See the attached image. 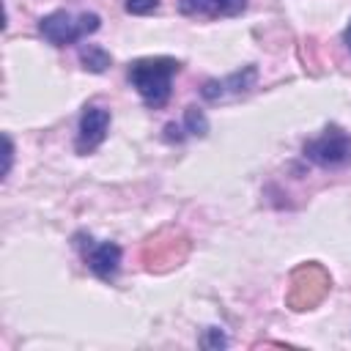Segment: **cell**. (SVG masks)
Wrapping results in <instances>:
<instances>
[{
    "mask_svg": "<svg viewBox=\"0 0 351 351\" xmlns=\"http://www.w3.org/2000/svg\"><path fill=\"white\" fill-rule=\"evenodd\" d=\"M181 63L176 58H140L134 63H129V82L132 88L140 93V99L159 110L167 104L170 93H173V77L178 74Z\"/></svg>",
    "mask_w": 351,
    "mask_h": 351,
    "instance_id": "1",
    "label": "cell"
},
{
    "mask_svg": "<svg viewBox=\"0 0 351 351\" xmlns=\"http://www.w3.org/2000/svg\"><path fill=\"white\" fill-rule=\"evenodd\" d=\"M99 25H101V19L93 11H85L80 16H71L69 11H52L38 19V33L52 47H69V44H77L80 38L96 33Z\"/></svg>",
    "mask_w": 351,
    "mask_h": 351,
    "instance_id": "2",
    "label": "cell"
},
{
    "mask_svg": "<svg viewBox=\"0 0 351 351\" xmlns=\"http://www.w3.org/2000/svg\"><path fill=\"white\" fill-rule=\"evenodd\" d=\"M302 154L307 162L318 167H343L351 162V134H346L337 126H329L318 137L307 140Z\"/></svg>",
    "mask_w": 351,
    "mask_h": 351,
    "instance_id": "3",
    "label": "cell"
},
{
    "mask_svg": "<svg viewBox=\"0 0 351 351\" xmlns=\"http://www.w3.org/2000/svg\"><path fill=\"white\" fill-rule=\"evenodd\" d=\"M110 110L99 107V104H88L80 115V126H77V140H74V148L77 154H90L96 151L104 140H107V132H110Z\"/></svg>",
    "mask_w": 351,
    "mask_h": 351,
    "instance_id": "4",
    "label": "cell"
},
{
    "mask_svg": "<svg viewBox=\"0 0 351 351\" xmlns=\"http://www.w3.org/2000/svg\"><path fill=\"white\" fill-rule=\"evenodd\" d=\"M85 266L104 282L115 280L118 269H121V247L115 241H99V244H88L85 250Z\"/></svg>",
    "mask_w": 351,
    "mask_h": 351,
    "instance_id": "5",
    "label": "cell"
},
{
    "mask_svg": "<svg viewBox=\"0 0 351 351\" xmlns=\"http://www.w3.org/2000/svg\"><path fill=\"white\" fill-rule=\"evenodd\" d=\"M247 0H178V11L186 16H239Z\"/></svg>",
    "mask_w": 351,
    "mask_h": 351,
    "instance_id": "6",
    "label": "cell"
},
{
    "mask_svg": "<svg viewBox=\"0 0 351 351\" xmlns=\"http://www.w3.org/2000/svg\"><path fill=\"white\" fill-rule=\"evenodd\" d=\"M255 77H258L255 66H247L244 71H236V74H230L228 80H208L200 93H203V99L217 101V99L225 96V93H244V90H250L252 82H255Z\"/></svg>",
    "mask_w": 351,
    "mask_h": 351,
    "instance_id": "7",
    "label": "cell"
},
{
    "mask_svg": "<svg viewBox=\"0 0 351 351\" xmlns=\"http://www.w3.org/2000/svg\"><path fill=\"white\" fill-rule=\"evenodd\" d=\"M80 63H82L85 71L101 74V71H107L112 66V55L99 44H82L80 47Z\"/></svg>",
    "mask_w": 351,
    "mask_h": 351,
    "instance_id": "8",
    "label": "cell"
},
{
    "mask_svg": "<svg viewBox=\"0 0 351 351\" xmlns=\"http://www.w3.org/2000/svg\"><path fill=\"white\" fill-rule=\"evenodd\" d=\"M184 129H186V134H197V137H203V134L208 132V121H206L203 110H197V107H186V110H184Z\"/></svg>",
    "mask_w": 351,
    "mask_h": 351,
    "instance_id": "9",
    "label": "cell"
},
{
    "mask_svg": "<svg viewBox=\"0 0 351 351\" xmlns=\"http://www.w3.org/2000/svg\"><path fill=\"white\" fill-rule=\"evenodd\" d=\"M156 8H159V0H126V11L129 14H137V16L151 14Z\"/></svg>",
    "mask_w": 351,
    "mask_h": 351,
    "instance_id": "10",
    "label": "cell"
},
{
    "mask_svg": "<svg viewBox=\"0 0 351 351\" xmlns=\"http://www.w3.org/2000/svg\"><path fill=\"white\" fill-rule=\"evenodd\" d=\"M200 346H206V348H222V346H228V337L217 326H208L206 329V337L200 340Z\"/></svg>",
    "mask_w": 351,
    "mask_h": 351,
    "instance_id": "11",
    "label": "cell"
},
{
    "mask_svg": "<svg viewBox=\"0 0 351 351\" xmlns=\"http://www.w3.org/2000/svg\"><path fill=\"white\" fill-rule=\"evenodd\" d=\"M3 143H5V165H3V178L11 173V162H14V143H11V137L8 134H3Z\"/></svg>",
    "mask_w": 351,
    "mask_h": 351,
    "instance_id": "12",
    "label": "cell"
},
{
    "mask_svg": "<svg viewBox=\"0 0 351 351\" xmlns=\"http://www.w3.org/2000/svg\"><path fill=\"white\" fill-rule=\"evenodd\" d=\"M343 41H346V47H348V52H351V22H348V27L343 30Z\"/></svg>",
    "mask_w": 351,
    "mask_h": 351,
    "instance_id": "13",
    "label": "cell"
}]
</instances>
